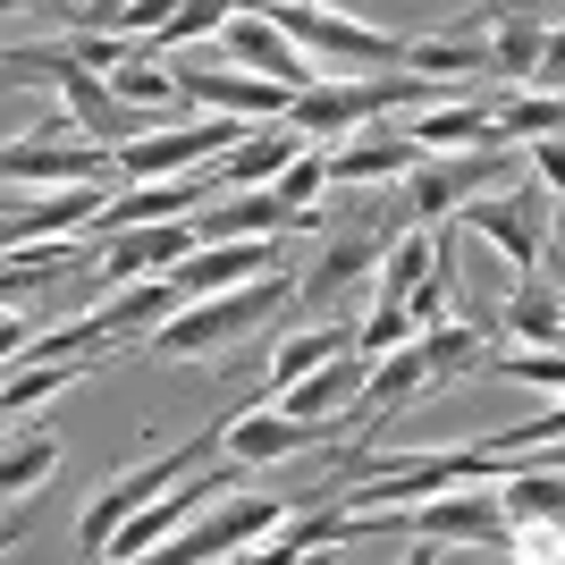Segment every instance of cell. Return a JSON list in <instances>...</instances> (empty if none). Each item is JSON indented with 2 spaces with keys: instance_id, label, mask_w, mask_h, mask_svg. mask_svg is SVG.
<instances>
[{
  "instance_id": "6da1fadb",
  "label": "cell",
  "mask_w": 565,
  "mask_h": 565,
  "mask_svg": "<svg viewBox=\"0 0 565 565\" xmlns=\"http://www.w3.org/2000/svg\"><path fill=\"white\" fill-rule=\"evenodd\" d=\"M287 305H296V279H287V270H262V279L220 287V296H186L161 330L143 338V354H161V363H212V354L245 347L254 330H270Z\"/></svg>"
},
{
  "instance_id": "7a4b0ae2",
  "label": "cell",
  "mask_w": 565,
  "mask_h": 565,
  "mask_svg": "<svg viewBox=\"0 0 565 565\" xmlns=\"http://www.w3.org/2000/svg\"><path fill=\"white\" fill-rule=\"evenodd\" d=\"M439 102H456V85L414 76V68L405 76H321V85H305V94L287 102V127L330 152L338 136H363V127H380L388 110H439Z\"/></svg>"
},
{
  "instance_id": "3957f363",
  "label": "cell",
  "mask_w": 565,
  "mask_h": 565,
  "mask_svg": "<svg viewBox=\"0 0 565 565\" xmlns=\"http://www.w3.org/2000/svg\"><path fill=\"white\" fill-rule=\"evenodd\" d=\"M220 423H228V414H212V430H194V439H178V448L143 456L136 472H118L110 490H94V507L76 515V557L102 565V557H110V541H118V523L136 515V507H152V498H161L169 481H186L194 465H212V456H220Z\"/></svg>"
},
{
  "instance_id": "277c9868",
  "label": "cell",
  "mask_w": 565,
  "mask_h": 565,
  "mask_svg": "<svg viewBox=\"0 0 565 565\" xmlns=\"http://www.w3.org/2000/svg\"><path fill=\"white\" fill-rule=\"evenodd\" d=\"M262 18L279 25L287 43H305L312 60H330L338 76H372V68H405V34L372 18H347L330 0H262Z\"/></svg>"
},
{
  "instance_id": "5b68a950",
  "label": "cell",
  "mask_w": 565,
  "mask_h": 565,
  "mask_svg": "<svg viewBox=\"0 0 565 565\" xmlns=\"http://www.w3.org/2000/svg\"><path fill=\"white\" fill-rule=\"evenodd\" d=\"M354 439H347V423H305V414H279V405H236L228 423H220V456L245 465V472L296 465V456H321V448H354Z\"/></svg>"
},
{
  "instance_id": "8992f818",
  "label": "cell",
  "mask_w": 565,
  "mask_h": 565,
  "mask_svg": "<svg viewBox=\"0 0 565 565\" xmlns=\"http://www.w3.org/2000/svg\"><path fill=\"white\" fill-rule=\"evenodd\" d=\"M456 220H465L481 245H490L515 279H532L541 270V245H548V194L541 186H507V194H472V203H456Z\"/></svg>"
},
{
  "instance_id": "52a82bcc",
  "label": "cell",
  "mask_w": 565,
  "mask_h": 565,
  "mask_svg": "<svg viewBox=\"0 0 565 565\" xmlns=\"http://www.w3.org/2000/svg\"><path fill=\"white\" fill-rule=\"evenodd\" d=\"M0 178L9 186H102L110 178V143L76 136L68 118H51L25 143H0Z\"/></svg>"
},
{
  "instance_id": "ba28073f",
  "label": "cell",
  "mask_w": 565,
  "mask_h": 565,
  "mask_svg": "<svg viewBox=\"0 0 565 565\" xmlns=\"http://www.w3.org/2000/svg\"><path fill=\"white\" fill-rule=\"evenodd\" d=\"M220 51H228V68H254V76H270V85H287V94L321 85V60H312L305 43H287L279 25L262 18V0H236V18L220 25Z\"/></svg>"
},
{
  "instance_id": "9c48e42d",
  "label": "cell",
  "mask_w": 565,
  "mask_h": 565,
  "mask_svg": "<svg viewBox=\"0 0 565 565\" xmlns=\"http://www.w3.org/2000/svg\"><path fill=\"white\" fill-rule=\"evenodd\" d=\"M498 169H507V152H423V161H414V178H397V186H405V212H414V228H430V220H456V203H472V194L490 186Z\"/></svg>"
},
{
  "instance_id": "30bf717a",
  "label": "cell",
  "mask_w": 565,
  "mask_h": 565,
  "mask_svg": "<svg viewBox=\"0 0 565 565\" xmlns=\"http://www.w3.org/2000/svg\"><path fill=\"white\" fill-rule=\"evenodd\" d=\"M194 254V220H143V228H118L94 236V270L110 287H136V279H161Z\"/></svg>"
},
{
  "instance_id": "8fae6325",
  "label": "cell",
  "mask_w": 565,
  "mask_h": 565,
  "mask_svg": "<svg viewBox=\"0 0 565 565\" xmlns=\"http://www.w3.org/2000/svg\"><path fill=\"white\" fill-rule=\"evenodd\" d=\"M60 118H68L76 136H94V143H136V136H152L161 118L152 110H136V102H118L110 94V76H94V68H60Z\"/></svg>"
},
{
  "instance_id": "7c38bea8",
  "label": "cell",
  "mask_w": 565,
  "mask_h": 565,
  "mask_svg": "<svg viewBox=\"0 0 565 565\" xmlns=\"http://www.w3.org/2000/svg\"><path fill=\"white\" fill-rule=\"evenodd\" d=\"M102 203H110L102 186H43L25 212H0V254H18V245H60V236H85Z\"/></svg>"
},
{
  "instance_id": "4fadbf2b",
  "label": "cell",
  "mask_w": 565,
  "mask_h": 565,
  "mask_svg": "<svg viewBox=\"0 0 565 565\" xmlns=\"http://www.w3.org/2000/svg\"><path fill=\"white\" fill-rule=\"evenodd\" d=\"M178 94L194 102V110H220V118H287V85H270V76L254 68H178Z\"/></svg>"
},
{
  "instance_id": "5bb4252c",
  "label": "cell",
  "mask_w": 565,
  "mask_h": 565,
  "mask_svg": "<svg viewBox=\"0 0 565 565\" xmlns=\"http://www.w3.org/2000/svg\"><path fill=\"white\" fill-rule=\"evenodd\" d=\"M194 220V245H236V236H287V228H321V212H287L270 186H236L228 203L212 212H186Z\"/></svg>"
},
{
  "instance_id": "9a60e30c",
  "label": "cell",
  "mask_w": 565,
  "mask_h": 565,
  "mask_svg": "<svg viewBox=\"0 0 565 565\" xmlns=\"http://www.w3.org/2000/svg\"><path fill=\"white\" fill-rule=\"evenodd\" d=\"M380 245H388L380 228H338L330 245H321V262H312L305 279H296V305H305V312L347 305V287H363V279L380 270Z\"/></svg>"
},
{
  "instance_id": "2e32d148",
  "label": "cell",
  "mask_w": 565,
  "mask_h": 565,
  "mask_svg": "<svg viewBox=\"0 0 565 565\" xmlns=\"http://www.w3.org/2000/svg\"><path fill=\"white\" fill-rule=\"evenodd\" d=\"M414 161H423V143L405 136V127H363V136L330 143V186H397V178H414Z\"/></svg>"
},
{
  "instance_id": "e0dca14e",
  "label": "cell",
  "mask_w": 565,
  "mask_h": 565,
  "mask_svg": "<svg viewBox=\"0 0 565 565\" xmlns=\"http://www.w3.org/2000/svg\"><path fill=\"white\" fill-rule=\"evenodd\" d=\"M262 270H279V236H236V245H194L178 270H161V279H178V296H220V287H245L262 279Z\"/></svg>"
},
{
  "instance_id": "ac0fdd59",
  "label": "cell",
  "mask_w": 565,
  "mask_h": 565,
  "mask_svg": "<svg viewBox=\"0 0 565 565\" xmlns=\"http://www.w3.org/2000/svg\"><path fill=\"white\" fill-rule=\"evenodd\" d=\"M363 372H372V354H354V347H338L330 363H312L296 388H279V414H305V423H347L354 414V397H363Z\"/></svg>"
},
{
  "instance_id": "d6986e66",
  "label": "cell",
  "mask_w": 565,
  "mask_h": 565,
  "mask_svg": "<svg viewBox=\"0 0 565 565\" xmlns=\"http://www.w3.org/2000/svg\"><path fill=\"white\" fill-rule=\"evenodd\" d=\"M481 34V60H490L498 85H532V68H541V43H548V25L541 18H515V9H490V18H456Z\"/></svg>"
},
{
  "instance_id": "ffe728a7",
  "label": "cell",
  "mask_w": 565,
  "mask_h": 565,
  "mask_svg": "<svg viewBox=\"0 0 565 565\" xmlns=\"http://www.w3.org/2000/svg\"><path fill=\"white\" fill-rule=\"evenodd\" d=\"M405 136L423 143V152H507V136L490 127V102L481 94H456V102H439V110H414Z\"/></svg>"
},
{
  "instance_id": "44dd1931",
  "label": "cell",
  "mask_w": 565,
  "mask_h": 565,
  "mask_svg": "<svg viewBox=\"0 0 565 565\" xmlns=\"http://www.w3.org/2000/svg\"><path fill=\"white\" fill-rule=\"evenodd\" d=\"M296 152H305V136H296L287 118H270V127H245V143H228V152L212 161V186H228V194H236V186H270V178H279Z\"/></svg>"
},
{
  "instance_id": "7402d4cb",
  "label": "cell",
  "mask_w": 565,
  "mask_h": 565,
  "mask_svg": "<svg viewBox=\"0 0 565 565\" xmlns=\"http://www.w3.org/2000/svg\"><path fill=\"white\" fill-rule=\"evenodd\" d=\"M490 321H498V338H515V347H565V287L507 279V305H498Z\"/></svg>"
},
{
  "instance_id": "603a6c76",
  "label": "cell",
  "mask_w": 565,
  "mask_h": 565,
  "mask_svg": "<svg viewBox=\"0 0 565 565\" xmlns=\"http://www.w3.org/2000/svg\"><path fill=\"white\" fill-rule=\"evenodd\" d=\"M430 262H439V236L405 220V228L388 236V245H380L372 296H380V305H414V296H423V287H430Z\"/></svg>"
},
{
  "instance_id": "cb8c5ba5",
  "label": "cell",
  "mask_w": 565,
  "mask_h": 565,
  "mask_svg": "<svg viewBox=\"0 0 565 565\" xmlns=\"http://www.w3.org/2000/svg\"><path fill=\"white\" fill-rule=\"evenodd\" d=\"M85 372H102L94 354H76V363H9V372H0V423L18 430L25 414H34V405H51V397H68L76 380Z\"/></svg>"
},
{
  "instance_id": "d4e9b609",
  "label": "cell",
  "mask_w": 565,
  "mask_h": 565,
  "mask_svg": "<svg viewBox=\"0 0 565 565\" xmlns=\"http://www.w3.org/2000/svg\"><path fill=\"white\" fill-rule=\"evenodd\" d=\"M405 68L439 76V85L465 94L472 76H490V60H481V34H472V25H448V34H405Z\"/></svg>"
},
{
  "instance_id": "484cf974",
  "label": "cell",
  "mask_w": 565,
  "mask_h": 565,
  "mask_svg": "<svg viewBox=\"0 0 565 565\" xmlns=\"http://www.w3.org/2000/svg\"><path fill=\"white\" fill-rule=\"evenodd\" d=\"M60 456H68V439H60V430H9V439H0V507H9V498H34L51 481V472H60Z\"/></svg>"
},
{
  "instance_id": "4316f807",
  "label": "cell",
  "mask_w": 565,
  "mask_h": 565,
  "mask_svg": "<svg viewBox=\"0 0 565 565\" xmlns=\"http://www.w3.org/2000/svg\"><path fill=\"white\" fill-rule=\"evenodd\" d=\"M338 347H354V330H347V321H312V330L279 338V347H270V372H262V397H279V388H296V380H305L312 363H330Z\"/></svg>"
},
{
  "instance_id": "83f0119b",
  "label": "cell",
  "mask_w": 565,
  "mask_h": 565,
  "mask_svg": "<svg viewBox=\"0 0 565 565\" xmlns=\"http://www.w3.org/2000/svg\"><path fill=\"white\" fill-rule=\"evenodd\" d=\"M490 127L507 143H532V136H565V94H541V85H507L490 102Z\"/></svg>"
},
{
  "instance_id": "f1b7e54d",
  "label": "cell",
  "mask_w": 565,
  "mask_h": 565,
  "mask_svg": "<svg viewBox=\"0 0 565 565\" xmlns=\"http://www.w3.org/2000/svg\"><path fill=\"white\" fill-rule=\"evenodd\" d=\"M110 94H118V102H136V110H152V118H169L178 102H186V94H178V68H169V60H152L143 43L110 68Z\"/></svg>"
},
{
  "instance_id": "f546056e",
  "label": "cell",
  "mask_w": 565,
  "mask_h": 565,
  "mask_svg": "<svg viewBox=\"0 0 565 565\" xmlns=\"http://www.w3.org/2000/svg\"><path fill=\"white\" fill-rule=\"evenodd\" d=\"M228 18H236V0H178V18H169L143 51H152V60H169V51H186V43H203V34H220Z\"/></svg>"
},
{
  "instance_id": "4dcf8cb0",
  "label": "cell",
  "mask_w": 565,
  "mask_h": 565,
  "mask_svg": "<svg viewBox=\"0 0 565 565\" xmlns=\"http://www.w3.org/2000/svg\"><path fill=\"white\" fill-rule=\"evenodd\" d=\"M270 194H279L287 212H321V194H330V152H321V143H305V152L270 178Z\"/></svg>"
},
{
  "instance_id": "1f68e13d",
  "label": "cell",
  "mask_w": 565,
  "mask_h": 565,
  "mask_svg": "<svg viewBox=\"0 0 565 565\" xmlns=\"http://www.w3.org/2000/svg\"><path fill=\"white\" fill-rule=\"evenodd\" d=\"M490 380H532V388H557L565 397V347H523V354H481Z\"/></svg>"
},
{
  "instance_id": "d6a6232c",
  "label": "cell",
  "mask_w": 565,
  "mask_h": 565,
  "mask_svg": "<svg viewBox=\"0 0 565 565\" xmlns=\"http://www.w3.org/2000/svg\"><path fill=\"white\" fill-rule=\"evenodd\" d=\"M423 354H430V372H439V380L481 372V330H472V321H439V330H423Z\"/></svg>"
},
{
  "instance_id": "836d02e7",
  "label": "cell",
  "mask_w": 565,
  "mask_h": 565,
  "mask_svg": "<svg viewBox=\"0 0 565 565\" xmlns=\"http://www.w3.org/2000/svg\"><path fill=\"white\" fill-rule=\"evenodd\" d=\"M405 338H414V312H405V305H380V296H372L363 330H354V354H388V347H405Z\"/></svg>"
},
{
  "instance_id": "e575fe53",
  "label": "cell",
  "mask_w": 565,
  "mask_h": 565,
  "mask_svg": "<svg viewBox=\"0 0 565 565\" xmlns=\"http://www.w3.org/2000/svg\"><path fill=\"white\" fill-rule=\"evenodd\" d=\"M523 161H532V186H541L548 203H565V136H532Z\"/></svg>"
},
{
  "instance_id": "d590c367",
  "label": "cell",
  "mask_w": 565,
  "mask_h": 565,
  "mask_svg": "<svg viewBox=\"0 0 565 565\" xmlns=\"http://www.w3.org/2000/svg\"><path fill=\"white\" fill-rule=\"evenodd\" d=\"M532 85H541V94H565V25H548V43H541V68H532Z\"/></svg>"
},
{
  "instance_id": "8d00e7d4",
  "label": "cell",
  "mask_w": 565,
  "mask_h": 565,
  "mask_svg": "<svg viewBox=\"0 0 565 565\" xmlns=\"http://www.w3.org/2000/svg\"><path fill=\"white\" fill-rule=\"evenodd\" d=\"M25 338H34V321H25V312H0V372L25 354Z\"/></svg>"
},
{
  "instance_id": "74e56055",
  "label": "cell",
  "mask_w": 565,
  "mask_h": 565,
  "mask_svg": "<svg viewBox=\"0 0 565 565\" xmlns=\"http://www.w3.org/2000/svg\"><path fill=\"white\" fill-rule=\"evenodd\" d=\"M18 541H25V515H0V557H9Z\"/></svg>"
},
{
  "instance_id": "f35d334b",
  "label": "cell",
  "mask_w": 565,
  "mask_h": 565,
  "mask_svg": "<svg viewBox=\"0 0 565 565\" xmlns=\"http://www.w3.org/2000/svg\"><path fill=\"white\" fill-rule=\"evenodd\" d=\"M397 565H439V541H414V557H397Z\"/></svg>"
},
{
  "instance_id": "ab89813d",
  "label": "cell",
  "mask_w": 565,
  "mask_h": 565,
  "mask_svg": "<svg viewBox=\"0 0 565 565\" xmlns=\"http://www.w3.org/2000/svg\"><path fill=\"white\" fill-rule=\"evenodd\" d=\"M0 9H34V0H0Z\"/></svg>"
},
{
  "instance_id": "60d3db41",
  "label": "cell",
  "mask_w": 565,
  "mask_h": 565,
  "mask_svg": "<svg viewBox=\"0 0 565 565\" xmlns=\"http://www.w3.org/2000/svg\"><path fill=\"white\" fill-rule=\"evenodd\" d=\"M0 439H9V423H0Z\"/></svg>"
}]
</instances>
